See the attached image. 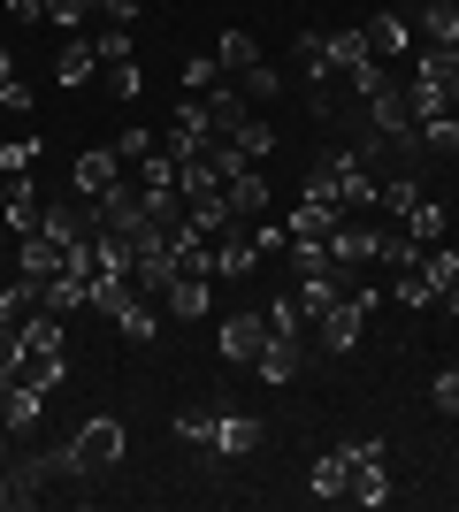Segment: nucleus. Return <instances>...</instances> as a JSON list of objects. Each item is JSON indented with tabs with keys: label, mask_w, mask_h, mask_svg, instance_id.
<instances>
[{
	"label": "nucleus",
	"mask_w": 459,
	"mask_h": 512,
	"mask_svg": "<svg viewBox=\"0 0 459 512\" xmlns=\"http://www.w3.org/2000/svg\"><path fill=\"white\" fill-rule=\"evenodd\" d=\"M69 474H77V482H92V474H108L115 459H123V421H115V413H92V421H77L69 428Z\"/></svg>",
	"instance_id": "1"
},
{
	"label": "nucleus",
	"mask_w": 459,
	"mask_h": 512,
	"mask_svg": "<svg viewBox=\"0 0 459 512\" xmlns=\"http://www.w3.org/2000/svg\"><path fill=\"white\" fill-rule=\"evenodd\" d=\"M360 130H375V138H391V146H414V100H406V85H383V92H368V100H360Z\"/></svg>",
	"instance_id": "2"
},
{
	"label": "nucleus",
	"mask_w": 459,
	"mask_h": 512,
	"mask_svg": "<svg viewBox=\"0 0 459 512\" xmlns=\"http://www.w3.org/2000/svg\"><path fill=\"white\" fill-rule=\"evenodd\" d=\"M345 459H352V505H391V474H383V459H391V451H383V436H360V444H345Z\"/></svg>",
	"instance_id": "3"
},
{
	"label": "nucleus",
	"mask_w": 459,
	"mask_h": 512,
	"mask_svg": "<svg viewBox=\"0 0 459 512\" xmlns=\"http://www.w3.org/2000/svg\"><path fill=\"white\" fill-rule=\"evenodd\" d=\"M368 306H383V299H375V291H345V299H337V306H329L322 321H314L329 352H352V344L368 337Z\"/></svg>",
	"instance_id": "4"
},
{
	"label": "nucleus",
	"mask_w": 459,
	"mask_h": 512,
	"mask_svg": "<svg viewBox=\"0 0 459 512\" xmlns=\"http://www.w3.org/2000/svg\"><path fill=\"white\" fill-rule=\"evenodd\" d=\"M268 344V314H253V306H230L222 314V329H215V352L230 367H253V352Z\"/></svg>",
	"instance_id": "5"
},
{
	"label": "nucleus",
	"mask_w": 459,
	"mask_h": 512,
	"mask_svg": "<svg viewBox=\"0 0 459 512\" xmlns=\"http://www.w3.org/2000/svg\"><path fill=\"white\" fill-rule=\"evenodd\" d=\"M337 222H345V207H337V199H299V207H291V253H322L329 237H337Z\"/></svg>",
	"instance_id": "6"
},
{
	"label": "nucleus",
	"mask_w": 459,
	"mask_h": 512,
	"mask_svg": "<svg viewBox=\"0 0 459 512\" xmlns=\"http://www.w3.org/2000/svg\"><path fill=\"white\" fill-rule=\"evenodd\" d=\"M69 192H77V199H108V192H123V161H115V146H85V153H77Z\"/></svg>",
	"instance_id": "7"
},
{
	"label": "nucleus",
	"mask_w": 459,
	"mask_h": 512,
	"mask_svg": "<svg viewBox=\"0 0 459 512\" xmlns=\"http://www.w3.org/2000/svg\"><path fill=\"white\" fill-rule=\"evenodd\" d=\"M268 436V421H253V413H215V436H207V451L215 459H253Z\"/></svg>",
	"instance_id": "8"
},
{
	"label": "nucleus",
	"mask_w": 459,
	"mask_h": 512,
	"mask_svg": "<svg viewBox=\"0 0 459 512\" xmlns=\"http://www.w3.org/2000/svg\"><path fill=\"white\" fill-rule=\"evenodd\" d=\"M261 268V245H253V222H230V230L215 237V276L230 283V276H253Z\"/></svg>",
	"instance_id": "9"
},
{
	"label": "nucleus",
	"mask_w": 459,
	"mask_h": 512,
	"mask_svg": "<svg viewBox=\"0 0 459 512\" xmlns=\"http://www.w3.org/2000/svg\"><path fill=\"white\" fill-rule=\"evenodd\" d=\"M222 192H230V214H238V222H261V214H268V199H276V184L261 176V161H245V169L230 176Z\"/></svg>",
	"instance_id": "10"
},
{
	"label": "nucleus",
	"mask_w": 459,
	"mask_h": 512,
	"mask_svg": "<svg viewBox=\"0 0 459 512\" xmlns=\"http://www.w3.org/2000/svg\"><path fill=\"white\" fill-rule=\"evenodd\" d=\"M46 398H54V390H39V383H8L0 390V428H8V436H16V428H39L46 421Z\"/></svg>",
	"instance_id": "11"
},
{
	"label": "nucleus",
	"mask_w": 459,
	"mask_h": 512,
	"mask_svg": "<svg viewBox=\"0 0 459 512\" xmlns=\"http://www.w3.org/2000/svg\"><path fill=\"white\" fill-rule=\"evenodd\" d=\"M360 39H368V54H375V62H398V54H414V23L383 8V16H368V23H360Z\"/></svg>",
	"instance_id": "12"
},
{
	"label": "nucleus",
	"mask_w": 459,
	"mask_h": 512,
	"mask_svg": "<svg viewBox=\"0 0 459 512\" xmlns=\"http://www.w3.org/2000/svg\"><path fill=\"white\" fill-rule=\"evenodd\" d=\"M92 69H100V46H92L85 31H69V39H62V54H54V85H62V92H77V85H92Z\"/></svg>",
	"instance_id": "13"
},
{
	"label": "nucleus",
	"mask_w": 459,
	"mask_h": 512,
	"mask_svg": "<svg viewBox=\"0 0 459 512\" xmlns=\"http://www.w3.org/2000/svg\"><path fill=\"white\" fill-rule=\"evenodd\" d=\"M322 253L337 260V268H360V260H383V230H360V222L345 214V222H337V237H329Z\"/></svg>",
	"instance_id": "14"
},
{
	"label": "nucleus",
	"mask_w": 459,
	"mask_h": 512,
	"mask_svg": "<svg viewBox=\"0 0 459 512\" xmlns=\"http://www.w3.org/2000/svg\"><path fill=\"white\" fill-rule=\"evenodd\" d=\"M16 276H23V283H54V276H62V245H54V237H39V230L16 237Z\"/></svg>",
	"instance_id": "15"
},
{
	"label": "nucleus",
	"mask_w": 459,
	"mask_h": 512,
	"mask_svg": "<svg viewBox=\"0 0 459 512\" xmlns=\"http://www.w3.org/2000/svg\"><path fill=\"white\" fill-rule=\"evenodd\" d=\"M199 107H207V123H215V130H238L245 115H253V100H245V85H230V77H215V85L199 92Z\"/></svg>",
	"instance_id": "16"
},
{
	"label": "nucleus",
	"mask_w": 459,
	"mask_h": 512,
	"mask_svg": "<svg viewBox=\"0 0 459 512\" xmlns=\"http://www.w3.org/2000/svg\"><path fill=\"white\" fill-rule=\"evenodd\" d=\"M161 306H169L176 321H199L207 306H215V276H169V291H161Z\"/></svg>",
	"instance_id": "17"
},
{
	"label": "nucleus",
	"mask_w": 459,
	"mask_h": 512,
	"mask_svg": "<svg viewBox=\"0 0 459 512\" xmlns=\"http://www.w3.org/2000/svg\"><path fill=\"white\" fill-rule=\"evenodd\" d=\"M253 375H261V383H291V375H299V337H276V329H268V344L253 352Z\"/></svg>",
	"instance_id": "18"
},
{
	"label": "nucleus",
	"mask_w": 459,
	"mask_h": 512,
	"mask_svg": "<svg viewBox=\"0 0 459 512\" xmlns=\"http://www.w3.org/2000/svg\"><path fill=\"white\" fill-rule=\"evenodd\" d=\"M306 490L322 497V505H337V497L352 490V459H345V444H337V451H322V459H314V474H306Z\"/></svg>",
	"instance_id": "19"
},
{
	"label": "nucleus",
	"mask_w": 459,
	"mask_h": 512,
	"mask_svg": "<svg viewBox=\"0 0 459 512\" xmlns=\"http://www.w3.org/2000/svg\"><path fill=\"white\" fill-rule=\"evenodd\" d=\"M16 337H23V352H69V337H62V314H46V306H31V314L16 321Z\"/></svg>",
	"instance_id": "20"
},
{
	"label": "nucleus",
	"mask_w": 459,
	"mask_h": 512,
	"mask_svg": "<svg viewBox=\"0 0 459 512\" xmlns=\"http://www.w3.org/2000/svg\"><path fill=\"white\" fill-rule=\"evenodd\" d=\"M115 329H123L131 344H153V337H161V306H153L146 291H138V299H123V306H115Z\"/></svg>",
	"instance_id": "21"
},
{
	"label": "nucleus",
	"mask_w": 459,
	"mask_h": 512,
	"mask_svg": "<svg viewBox=\"0 0 459 512\" xmlns=\"http://www.w3.org/2000/svg\"><path fill=\"white\" fill-rule=\"evenodd\" d=\"M414 268H421V283H429V291H437V306H444V291L459 283V253L437 237V245H421V260H414Z\"/></svg>",
	"instance_id": "22"
},
{
	"label": "nucleus",
	"mask_w": 459,
	"mask_h": 512,
	"mask_svg": "<svg viewBox=\"0 0 459 512\" xmlns=\"http://www.w3.org/2000/svg\"><path fill=\"white\" fill-rule=\"evenodd\" d=\"M291 62H299V77H306V85L337 77V69H329V31H299V39H291Z\"/></svg>",
	"instance_id": "23"
},
{
	"label": "nucleus",
	"mask_w": 459,
	"mask_h": 512,
	"mask_svg": "<svg viewBox=\"0 0 459 512\" xmlns=\"http://www.w3.org/2000/svg\"><path fill=\"white\" fill-rule=\"evenodd\" d=\"M215 62H222V77H245V69L261 62V39H253V31H222V39H215Z\"/></svg>",
	"instance_id": "24"
},
{
	"label": "nucleus",
	"mask_w": 459,
	"mask_h": 512,
	"mask_svg": "<svg viewBox=\"0 0 459 512\" xmlns=\"http://www.w3.org/2000/svg\"><path fill=\"white\" fill-rule=\"evenodd\" d=\"M421 39L429 46H459V0H421Z\"/></svg>",
	"instance_id": "25"
},
{
	"label": "nucleus",
	"mask_w": 459,
	"mask_h": 512,
	"mask_svg": "<svg viewBox=\"0 0 459 512\" xmlns=\"http://www.w3.org/2000/svg\"><path fill=\"white\" fill-rule=\"evenodd\" d=\"M85 283L92 276H69V268H62V276H54V283H39V306H46V314H77V306H85Z\"/></svg>",
	"instance_id": "26"
},
{
	"label": "nucleus",
	"mask_w": 459,
	"mask_h": 512,
	"mask_svg": "<svg viewBox=\"0 0 459 512\" xmlns=\"http://www.w3.org/2000/svg\"><path fill=\"white\" fill-rule=\"evenodd\" d=\"M398 222H406V237H414V245H437V237H444V207H437L429 192H421L414 207L398 214Z\"/></svg>",
	"instance_id": "27"
},
{
	"label": "nucleus",
	"mask_w": 459,
	"mask_h": 512,
	"mask_svg": "<svg viewBox=\"0 0 459 512\" xmlns=\"http://www.w3.org/2000/svg\"><path fill=\"white\" fill-rule=\"evenodd\" d=\"M39 306V283H23V276H0V329H16L23 314Z\"/></svg>",
	"instance_id": "28"
},
{
	"label": "nucleus",
	"mask_w": 459,
	"mask_h": 512,
	"mask_svg": "<svg viewBox=\"0 0 459 512\" xmlns=\"http://www.w3.org/2000/svg\"><path fill=\"white\" fill-rule=\"evenodd\" d=\"M414 260H421V253H414ZM391 299L406 306V314H429V306H437V291L421 283V268H398V276H391Z\"/></svg>",
	"instance_id": "29"
},
{
	"label": "nucleus",
	"mask_w": 459,
	"mask_h": 512,
	"mask_svg": "<svg viewBox=\"0 0 459 512\" xmlns=\"http://www.w3.org/2000/svg\"><path fill=\"white\" fill-rule=\"evenodd\" d=\"M92 46H100V62H131V54H138V31H131V23H108V16H100Z\"/></svg>",
	"instance_id": "30"
},
{
	"label": "nucleus",
	"mask_w": 459,
	"mask_h": 512,
	"mask_svg": "<svg viewBox=\"0 0 459 512\" xmlns=\"http://www.w3.org/2000/svg\"><path fill=\"white\" fill-rule=\"evenodd\" d=\"M0 115H31V85L16 77V54L0 46Z\"/></svg>",
	"instance_id": "31"
},
{
	"label": "nucleus",
	"mask_w": 459,
	"mask_h": 512,
	"mask_svg": "<svg viewBox=\"0 0 459 512\" xmlns=\"http://www.w3.org/2000/svg\"><path fill=\"white\" fill-rule=\"evenodd\" d=\"M31 169H39V130H23V138L0 146V176H31Z\"/></svg>",
	"instance_id": "32"
},
{
	"label": "nucleus",
	"mask_w": 459,
	"mask_h": 512,
	"mask_svg": "<svg viewBox=\"0 0 459 512\" xmlns=\"http://www.w3.org/2000/svg\"><path fill=\"white\" fill-rule=\"evenodd\" d=\"M153 153H161V138H153V130H138V123L115 138V161H123V169H146Z\"/></svg>",
	"instance_id": "33"
},
{
	"label": "nucleus",
	"mask_w": 459,
	"mask_h": 512,
	"mask_svg": "<svg viewBox=\"0 0 459 512\" xmlns=\"http://www.w3.org/2000/svg\"><path fill=\"white\" fill-rule=\"evenodd\" d=\"M383 85H391V69L375 62V54H368V62H352V69H345V92H352V100H368V92H383Z\"/></svg>",
	"instance_id": "34"
},
{
	"label": "nucleus",
	"mask_w": 459,
	"mask_h": 512,
	"mask_svg": "<svg viewBox=\"0 0 459 512\" xmlns=\"http://www.w3.org/2000/svg\"><path fill=\"white\" fill-rule=\"evenodd\" d=\"M414 138H421L429 153H459V115H429V123H421Z\"/></svg>",
	"instance_id": "35"
},
{
	"label": "nucleus",
	"mask_w": 459,
	"mask_h": 512,
	"mask_svg": "<svg viewBox=\"0 0 459 512\" xmlns=\"http://www.w3.org/2000/svg\"><path fill=\"white\" fill-rule=\"evenodd\" d=\"M352 62H368V39H360V31H329V69L345 77Z\"/></svg>",
	"instance_id": "36"
},
{
	"label": "nucleus",
	"mask_w": 459,
	"mask_h": 512,
	"mask_svg": "<svg viewBox=\"0 0 459 512\" xmlns=\"http://www.w3.org/2000/svg\"><path fill=\"white\" fill-rule=\"evenodd\" d=\"M230 138H238V146H245V153H253V161H268V153H276V130H268V123H261V115H245V123H238V130H230Z\"/></svg>",
	"instance_id": "37"
},
{
	"label": "nucleus",
	"mask_w": 459,
	"mask_h": 512,
	"mask_svg": "<svg viewBox=\"0 0 459 512\" xmlns=\"http://www.w3.org/2000/svg\"><path fill=\"white\" fill-rule=\"evenodd\" d=\"M268 329H276V337H299V329H306V306L291 299V291H284V299H268Z\"/></svg>",
	"instance_id": "38"
},
{
	"label": "nucleus",
	"mask_w": 459,
	"mask_h": 512,
	"mask_svg": "<svg viewBox=\"0 0 459 512\" xmlns=\"http://www.w3.org/2000/svg\"><path fill=\"white\" fill-rule=\"evenodd\" d=\"M92 16H100L92 0H46V23H62V31H85Z\"/></svg>",
	"instance_id": "39"
},
{
	"label": "nucleus",
	"mask_w": 459,
	"mask_h": 512,
	"mask_svg": "<svg viewBox=\"0 0 459 512\" xmlns=\"http://www.w3.org/2000/svg\"><path fill=\"white\" fill-rule=\"evenodd\" d=\"M429 406L459 421V360H452V367H437V383H429Z\"/></svg>",
	"instance_id": "40"
},
{
	"label": "nucleus",
	"mask_w": 459,
	"mask_h": 512,
	"mask_svg": "<svg viewBox=\"0 0 459 512\" xmlns=\"http://www.w3.org/2000/svg\"><path fill=\"white\" fill-rule=\"evenodd\" d=\"M238 85H245V100L261 107V100H276V92H284V77H276V69H268V62H253V69H245V77H238Z\"/></svg>",
	"instance_id": "41"
},
{
	"label": "nucleus",
	"mask_w": 459,
	"mask_h": 512,
	"mask_svg": "<svg viewBox=\"0 0 459 512\" xmlns=\"http://www.w3.org/2000/svg\"><path fill=\"white\" fill-rule=\"evenodd\" d=\"M169 436H176V444H207V436H215V413H176Z\"/></svg>",
	"instance_id": "42"
},
{
	"label": "nucleus",
	"mask_w": 459,
	"mask_h": 512,
	"mask_svg": "<svg viewBox=\"0 0 459 512\" xmlns=\"http://www.w3.org/2000/svg\"><path fill=\"white\" fill-rule=\"evenodd\" d=\"M215 77H222V62H215V54H184V92H207Z\"/></svg>",
	"instance_id": "43"
},
{
	"label": "nucleus",
	"mask_w": 459,
	"mask_h": 512,
	"mask_svg": "<svg viewBox=\"0 0 459 512\" xmlns=\"http://www.w3.org/2000/svg\"><path fill=\"white\" fill-rule=\"evenodd\" d=\"M100 69H108V92H115V100H138V85H146L138 62H100Z\"/></svg>",
	"instance_id": "44"
},
{
	"label": "nucleus",
	"mask_w": 459,
	"mask_h": 512,
	"mask_svg": "<svg viewBox=\"0 0 459 512\" xmlns=\"http://www.w3.org/2000/svg\"><path fill=\"white\" fill-rule=\"evenodd\" d=\"M414 199H421V184H414V176H383V207H391V214H406Z\"/></svg>",
	"instance_id": "45"
},
{
	"label": "nucleus",
	"mask_w": 459,
	"mask_h": 512,
	"mask_svg": "<svg viewBox=\"0 0 459 512\" xmlns=\"http://www.w3.org/2000/svg\"><path fill=\"white\" fill-rule=\"evenodd\" d=\"M16 367H23V337H16V329H0V390L16 383Z\"/></svg>",
	"instance_id": "46"
},
{
	"label": "nucleus",
	"mask_w": 459,
	"mask_h": 512,
	"mask_svg": "<svg viewBox=\"0 0 459 512\" xmlns=\"http://www.w3.org/2000/svg\"><path fill=\"white\" fill-rule=\"evenodd\" d=\"M138 184H176V153L161 146V153H153V161H146V169H138Z\"/></svg>",
	"instance_id": "47"
},
{
	"label": "nucleus",
	"mask_w": 459,
	"mask_h": 512,
	"mask_svg": "<svg viewBox=\"0 0 459 512\" xmlns=\"http://www.w3.org/2000/svg\"><path fill=\"white\" fill-rule=\"evenodd\" d=\"M92 8H100L108 23H138V0H92Z\"/></svg>",
	"instance_id": "48"
},
{
	"label": "nucleus",
	"mask_w": 459,
	"mask_h": 512,
	"mask_svg": "<svg viewBox=\"0 0 459 512\" xmlns=\"http://www.w3.org/2000/svg\"><path fill=\"white\" fill-rule=\"evenodd\" d=\"M8 23H46V0H8Z\"/></svg>",
	"instance_id": "49"
},
{
	"label": "nucleus",
	"mask_w": 459,
	"mask_h": 512,
	"mask_svg": "<svg viewBox=\"0 0 459 512\" xmlns=\"http://www.w3.org/2000/svg\"><path fill=\"white\" fill-rule=\"evenodd\" d=\"M8 505H16V482H8V467H0V512H8Z\"/></svg>",
	"instance_id": "50"
},
{
	"label": "nucleus",
	"mask_w": 459,
	"mask_h": 512,
	"mask_svg": "<svg viewBox=\"0 0 459 512\" xmlns=\"http://www.w3.org/2000/svg\"><path fill=\"white\" fill-rule=\"evenodd\" d=\"M444 314H459V283H452V291H444Z\"/></svg>",
	"instance_id": "51"
},
{
	"label": "nucleus",
	"mask_w": 459,
	"mask_h": 512,
	"mask_svg": "<svg viewBox=\"0 0 459 512\" xmlns=\"http://www.w3.org/2000/svg\"><path fill=\"white\" fill-rule=\"evenodd\" d=\"M8 459H16V451H8V428H0V467H8Z\"/></svg>",
	"instance_id": "52"
},
{
	"label": "nucleus",
	"mask_w": 459,
	"mask_h": 512,
	"mask_svg": "<svg viewBox=\"0 0 459 512\" xmlns=\"http://www.w3.org/2000/svg\"><path fill=\"white\" fill-rule=\"evenodd\" d=\"M0 207H8V176H0Z\"/></svg>",
	"instance_id": "53"
},
{
	"label": "nucleus",
	"mask_w": 459,
	"mask_h": 512,
	"mask_svg": "<svg viewBox=\"0 0 459 512\" xmlns=\"http://www.w3.org/2000/svg\"><path fill=\"white\" fill-rule=\"evenodd\" d=\"M452 115H459V85H452Z\"/></svg>",
	"instance_id": "54"
}]
</instances>
